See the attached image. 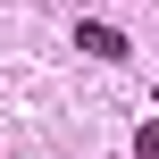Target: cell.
I'll return each instance as SVG.
<instances>
[{"instance_id":"cell-1","label":"cell","mask_w":159,"mask_h":159,"mask_svg":"<svg viewBox=\"0 0 159 159\" xmlns=\"http://www.w3.org/2000/svg\"><path fill=\"white\" fill-rule=\"evenodd\" d=\"M75 50H84V59H109V67H117V59H126V34H117V25H101V17H84V25H75Z\"/></svg>"}]
</instances>
